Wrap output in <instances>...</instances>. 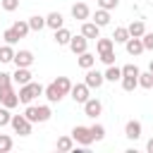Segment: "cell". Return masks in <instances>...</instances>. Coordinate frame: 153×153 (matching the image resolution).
Instances as JSON below:
<instances>
[{
	"mask_svg": "<svg viewBox=\"0 0 153 153\" xmlns=\"http://www.w3.org/2000/svg\"><path fill=\"white\" fill-rule=\"evenodd\" d=\"M24 115H26V120L29 122H48L50 117H53V110H50V105H26V110H24Z\"/></svg>",
	"mask_w": 153,
	"mask_h": 153,
	"instance_id": "obj_1",
	"label": "cell"
},
{
	"mask_svg": "<svg viewBox=\"0 0 153 153\" xmlns=\"http://www.w3.org/2000/svg\"><path fill=\"white\" fill-rule=\"evenodd\" d=\"M43 91H45V86H41V84H36V81H29V84H24V86H19V103H24V105H29L36 96H43Z\"/></svg>",
	"mask_w": 153,
	"mask_h": 153,
	"instance_id": "obj_2",
	"label": "cell"
},
{
	"mask_svg": "<svg viewBox=\"0 0 153 153\" xmlns=\"http://www.w3.org/2000/svg\"><path fill=\"white\" fill-rule=\"evenodd\" d=\"M0 105H5V108H10V110L19 105V91H14L12 84L0 86Z\"/></svg>",
	"mask_w": 153,
	"mask_h": 153,
	"instance_id": "obj_3",
	"label": "cell"
},
{
	"mask_svg": "<svg viewBox=\"0 0 153 153\" xmlns=\"http://www.w3.org/2000/svg\"><path fill=\"white\" fill-rule=\"evenodd\" d=\"M72 139H74V143H79V146H91L93 143V136H91V127H84V124H76L74 129H72Z\"/></svg>",
	"mask_w": 153,
	"mask_h": 153,
	"instance_id": "obj_4",
	"label": "cell"
},
{
	"mask_svg": "<svg viewBox=\"0 0 153 153\" xmlns=\"http://www.w3.org/2000/svg\"><path fill=\"white\" fill-rule=\"evenodd\" d=\"M31 124H33V122H29L26 115H12V122H10V127H12L14 134H19V136H29V134H31Z\"/></svg>",
	"mask_w": 153,
	"mask_h": 153,
	"instance_id": "obj_5",
	"label": "cell"
},
{
	"mask_svg": "<svg viewBox=\"0 0 153 153\" xmlns=\"http://www.w3.org/2000/svg\"><path fill=\"white\" fill-rule=\"evenodd\" d=\"M69 96H72V100H74V103H81V105H84V103L91 98V88L86 86V81H84V84H72Z\"/></svg>",
	"mask_w": 153,
	"mask_h": 153,
	"instance_id": "obj_6",
	"label": "cell"
},
{
	"mask_svg": "<svg viewBox=\"0 0 153 153\" xmlns=\"http://www.w3.org/2000/svg\"><path fill=\"white\" fill-rule=\"evenodd\" d=\"M84 81H86V86H88V88H100V86L105 84V74L91 67V69H86V76H84Z\"/></svg>",
	"mask_w": 153,
	"mask_h": 153,
	"instance_id": "obj_7",
	"label": "cell"
},
{
	"mask_svg": "<svg viewBox=\"0 0 153 153\" xmlns=\"http://www.w3.org/2000/svg\"><path fill=\"white\" fill-rule=\"evenodd\" d=\"M69 50H72L74 55H81V53H86V50H88V38H86L84 33H79V36H72V41H69Z\"/></svg>",
	"mask_w": 153,
	"mask_h": 153,
	"instance_id": "obj_8",
	"label": "cell"
},
{
	"mask_svg": "<svg viewBox=\"0 0 153 153\" xmlns=\"http://www.w3.org/2000/svg\"><path fill=\"white\" fill-rule=\"evenodd\" d=\"M100 112H103V103H100L98 98H88V100L84 103V115H86V117L96 120Z\"/></svg>",
	"mask_w": 153,
	"mask_h": 153,
	"instance_id": "obj_9",
	"label": "cell"
},
{
	"mask_svg": "<svg viewBox=\"0 0 153 153\" xmlns=\"http://www.w3.org/2000/svg\"><path fill=\"white\" fill-rule=\"evenodd\" d=\"M141 131H143V127H141V122H139V120H129V122L124 124V136H127L129 141L141 139Z\"/></svg>",
	"mask_w": 153,
	"mask_h": 153,
	"instance_id": "obj_10",
	"label": "cell"
},
{
	"mask_svg": "<svg viewBox=\"0 0 153 153\" xmlns=\"http://www.w3.org/2000/svg\"><path fill=\"white\" fill-rule=\"evenodd\" d=\"M81 33H84L88 41H96V38H100V26H98L96 22H88V19H86V22L81 24Z\"/></svg>",
	"mask_w": 153,
	"mask_h": 153,
	"instance_id": "obj_11",
	"label": "cell"
},
{
	"mask_svg": "<svg viewBox=\"0 0 153 153\" xmlns=\"http://www.w3.org/2000/svg\"><path fill=\"white\" fill-rule=\"evenodd\" d=\"M43 96L48 98V103H60V100L65 98V93H62V91L57 88V84H55V81H50V84L45 86V91H43Z\"/></svg>",
	"mask_w": 153,
	"mask_h": 153,
	"instance_id": "obj_12",
	"label": "cell"
},
{
	"mask_svg": "<svg viewBox=\"0 0 153 153\" xmlns=\"http://www.w3.org/2000/svg\"><path fill=\"white\" fill-rule=\"evenodd\" d=\"M72 17L79 19V22H86V19L91 17L88 5H86V2H74V5H72Z\"/></svg>",
	"mask_w": 153,
	"mask_h": 153,
	"instance_id": "obj_13",
	"label": "cell"
},
{
	"mask_svg": "<svg viewBox=\"0 0 153 153\" xmlns=\"http://www.w3.org/2000/svg\"><path fill=\"white\" fill-rule=\"evenodd\" d=\"M124 48H127V53H129L131 57H139V55L146 50V48H143V41H141V38H134V36L124 43Z\"/></svg>",
	"mask_w": 153,
	"mask_h": 153,
	"instance_id": "obj_14",
	"label": "cell"
},
{
	"mask_svg": "<svg viewBox=\"0 0 153 153\" xmlns=\"http://www.w3.org/2000/svg\"><path fill=\"white\" fill-rule=\"evenodd\" d=\"M14 65L17 67H31L33 65V53L31 50H17L14 53Z\"/></svg>",
	"mask_w": 153,
	"mask_h": 153,
	"instance_id": "obj_15",
	"label": "cell"
},
{
	"mask_svg": "<svg viewBox=\"0 0 153 153\" xmlns=\"http://www.w3.org/2000/svg\"><path fill=\"white\" fill-rule=\"evenodd\" d=\"M45 26L53 29V31H57V29L65 26V17L60 12H50V14H45Z\"/></svg>",
	"mask_w": 153,
	"mask_h": 153,
	"instance_id": "obj_16",
	"label": "cell"
},
{
	"mask_svg": "<svg viewBox=\"0 0 153 153\" xmlns=\"http://www.w3.org/2000/svg\"><path fill=\"white\" fill-rule=\"evenodd\" d=\"M31 72H29V67H17V72L12 74V81L14 84H19V86H24V84H29L31 81Z\"/></svg>",
	"mask_w": 153,
	"mask_h": 153,
	"instance_id": "obj_17",
	"label": "cell"
},
{
	"mask_svg": "<svg viewBox=\"0 0 153 153\" xmlns=\"http://www.w3.org/2000/svg\"><path fill=\"white\" fill-rule=\"evenodd\" d=\"M76 65L81 67V69H91L93 65H96V55L93 53H81V55H76Z\"/></svg>",
	"mask_w": 153,
	"mask_h": 153,
	"instance_id": "obj_18",
	"label": "cell"
},
{
	"mask_svg": "<svg viewBox=\"0 0 153 153\" xmlns=\"http://www.w3.org/2000/svg\"><path fill=\"white\" fill-rule=\"evenodd\" d=\"M93 22L103 29V26H108L110 24V10H103V7H98L96 10V14H93Z\"/></svg>",
	"mask_w": 153,
	"mask_h": 153,
	"instance_id": "obj_19",
	"label": "cell"
},
{
	"mask_svg": "<svg viewBox=\"0 0 153 153\" xmlns=\"http://www.w3.org/2000/svg\"><path fill=\"white\" fill-rule=\"evenodd\" d=\"M53 38H55V43H57V45H69V41H72V31L62 26V29H57V31H55V36H53Z\"/></svg>",
	"mask_w": 153,
	"mask_h": 153,
	"instance_id": "obj_20",
	"label": "cell"
},
{
	"mask_svg": "<svg viewBox=\"0 0 153 153\" xmlns=\"http://www.w3.org/2000/svg\"><path fill=\"white\" fill-rule=\"evenodd\" d=\"M105 74V81H122V67H115V65H108V69L103 72Z\"/></svg>",
	"mask_w": 153,
	"mask_h": 153,
	"instance_id": "obj_21",
	"label": "cell"
},
{
	"mask_svg": "<svg viewBox=\"0 0 153 153\" xmlns=\"http://www.w3.org/2000/svg\"><path fill=\"white\" fill-rule=\"evenodd\" d=\"M127 29H129V36H134V38H141V36L146 33V24H143L141 19H136V22H131V24H129Z\"/></svg>",
	"mask_w": 153,
	"mask_h": 153,
	"instance_id": "obj_22",
	"label": "cell"
},
{
	"mask_svg": "<svg viewBox=\"0 0 153 153\" xmlns=\"http://www.w3.org/2000/svg\"><path fill=\"white\" fill-rule=\"evenodd\" d=\"M14 53H17V50H14L10 43L0 45V62H5V65H7V62H14Z\"/></svg>",
	"mask_w": 153,
	"mask_h": 153,
	"instance_id": "obj_23",
	"label": "cell"
},
{
	"mask_svg": "<svg viewBox=\"0 0 153 153\" xmlns=\"http://www.w3.org/2000/svg\"><path fill=\"white\" fill-rule=\"evenodd\" d=\"M129 38H131V36H129V29H127V26H117L115 33H112V41H115V43H127Z\"/></svg>",
	"mask_w": 153,
	"mask_h": 153,
	"instance_id": "obj_24",
	"label": "cell"
},
{
	"mask_svg": "<svg viewBox=\"0 0 153 153\" xmlns=\"http://www.w3.org/2000/svg\"><path fill=\"white\" fill-rule=\"evenodd\" d=\"M72 148H74V139H72V134H69V136H60V139H57V151L67 153V151H72Z\"/></svg>",
	"mask_w": 153,
	"mask_h": 153,
	"instance_id": "obj_25",
	"label": "cell"
},
{
	"mask_svg": "<svg viewBox=\"0 0 153 153\" xmlns=\"http://www.w3.org/2000/svg\"><path fill=\"white\" fill-rule=\"evenodd\" d=\"M29 26H31V31H41V29H45V17H41V14L29 17Z\"/></svg>",
	"mask_w": 153,
	"mask_h": 153,
	"instance_id": "obj_26",
	"label": "cell"
},
{
	"mask_svg": "<svg viewBox=\"0 0 153 153\" xmlns=\"http://www.w3.org/2000/svg\"><path fill=\"white\" fill-rule=\"evenodd\" d=\"M12 29H14V31H17V33H19L22 38H26V33L31 31V26H29V19H26V22H24V19L14 22V24H12Z\"/></svg>",
	"mask_w": 153,
	"mask_h": 153,
	"instance_id": "obj_27",
	"label": "cell"
},
{
	"mask_svg": "<svg viewBox=\"0 0 153 153\" xmlns=\"http://www.w3.org/2000/svg\"><path fill=\"white\" fill-rule=\"evenodd\" d=\"M112 48H115L112 38H96V50L98 53H105V50H112Z\"/></svg>",
	"mask_w": 153,
	"mask_h": 153,
	"instance_id": "obj_28",
	"label": "cell"
},
{
	"mask_svg": "<svg viewBox=\"0 0 153 153\" xmlns=\"http://www.w3.org/2000/svg\"><path fill=\"white\" fill-rule=\"evenodd\" d=\"M2 38H5V43L14 45V43H19V38H22V36H19V33H17V31L10 26V29H5V31H2Z\"/></svg>",
	"mask_w": 153,
	"mask_h": 153,
	"instance_id": "obj_29",
	"label": "cell"
},
{
	"mask_svg": "<svg viewBox=\"0 0 153 153\" xmlns=\"http://www.w3.org/2000/svg\"><path fill=\"white\" fill-rule=\"evenodd\" d=\"M136 86H139V76H122V88L127 93H131Z\"/></svg>",
	"mask_w": 153,
	"mask_h": 153,
	"instance_id": "obj_30",
	"label": "cell"
},
{
	"mask_svg": "<svg viewBox=\"0 0 153 153\" xmlns=\"http://www.w3.org/2000/svg\"><path fill=\"white\" fill-rule=\"evenodd\" d=\"M55 84H57V88H60L65 96H69V91H72V81H69V76H57Z\"/></svg>",
	"mask_w": 153,
	"mask_h": 153,
	"instance_id": "obj_31",
	"label": "cell"
},
{
	"mask_svg": "<svg viewBox=\"0 0 153 153\" xmlns=\"http://www.w3.org/2000/svg\"><path fill=\"white\" fill-rule=\"evenodd\" d=\"M139 86L141 88H153V74L151 72H141L139 74Z\"/></svg>",
	"mask_w": 153,
	"mask_h": 153,
	"instance_id": "obj_32",
	"label": "cell"
},
{
	"mask_svg": "<svg viewBox=\"0 0 153 153\" xmlns=\"http://www.w3.org/2000/svg\"><path fill=\"white\" fill-rule=\"evenodd\" d=\"M12 146H14L12 136H10V134H0V153H7V151H12Z\"/></svg>",
	"mask_w": 153,
	"mask_h": 153,
	"instance_id": "obj_33",
	"label": "cell"
},
{
	"mask_svg": "<svg viewBox=\"0 0 153 153\" xmlns=\"http://www.w3.org/2000/svg\"><path fill=\"white\" fill-rule=\"evenodd\" d=\"M91 136H93V141H103L105 139V127L103 124H91Z\"/></svg>",
	"mask_w": 153,
	"mask_h": 153,
	"instance_id": "obj_34",
	"label": "cell"
},
{
	"mask_svg": "<svg viewBox=\"0 0 153 153\" xmlns=\"http://www.w3.org/2000/svg\"><path fill=\"white\" fill-rule=\"evenodd\" d=\"M115 50H105V53H98V60L103 62V65H115Z\"/></svg>",
	"mask_w": 153,
	"mask_h": 153,
	"instance_id": "obj_35",
	"label": "cell"
},
{
	"mask_svg": "<svg viewBox=\"0 0 153 153\" xmlns=\"http://www.w3.org/2000/svg\"><path fill=\"white\" fill-rule=\"evenodd\" d=\"M10 122H12V115H10V108H5V105H2V108H0V129H2V127H7Z\"/></svg>",
	"mask_w": 153,
	"mask_h": 153,
	"instance_id": "obj_36",
	"label": "cell"
},
{
	"mask_svg": "<svg viewBox=\"0 0 153 153\" xmlns=\"http://www.w3.org/2000/svg\"><path fill=\"white\" fill-rule=\"evenodd\" d=\"M141 72H139V67L136 65H124L122 67V76H139Z\"/></svg>",
	"mask_w": 153,
	"mask_h": 153,
	"instance_id": "obj_37",
	"label": "cell"
},
{
	"mask_svg": "<svg viewBox=\"0 0 153 153\" xmlns=\"http://www.w3.org/2000/svg\"><path fill=\"white\" fill-rule=\"evenodd\" d=\"M0 5H2L5 12H14L19 7V0H0Z\"/></svg>",
	"mask_w": 153,
	"mask_h": 153,
	"instance_id": "obj_38",
	"label": "cell"
},
{
	"mask_svg": "<svg viewBox=\"0 0 153 153\" xmlns=\"http://www.w3.org/2000/svg\"><path fill=\"white\" fill-rule=\"evenodd\" d=\"M141 41H143V48H146V50H153V31H146V33L141 36Z\"/></svg>",
	"mask_w": 153,
	"mask_h": 153,
	"instance_id": "obj_39",
	"label": "cell"
},
{
	"mask_svg": "<svg viewBox=\"0 0 153 153\" xmlns=\"http://www.w3.org/2000/svg\"><path fill=\"white\" fill-rule=\"evenodd\" d=\"M117 5H120V0H98V7H103V10H110V12H112Z\"/></svg>",
	"mask_w": 153,
	"mask_h": 153,
	"instance_id": "obj_40",
	"label": "cell"
},
{
	"mask_svg": "<svg viewBox=\"0 0 153 153\" xmlns=\"http://www.w3.org/2000/svg\"><path fill=\"white\" fill-rule=\"evenodd\" d=\"M7 84H12V74L0 72V86H7Z\"/></svg>",
	"mask_w": 153,
	"mask_h": 153,
	"instance_id": "obj_41",
	"label": "cell"
},
{
	"mask_svg": "<svg viewBox=\"0 0 153 153\" xmlns=\"http://www.w3.org/2000/svg\"><path fill=\"white\" fill-rule=\"evenodd\" d=\"M146 151H148V153H153V139H148V141H146Z\"/></svg>",
	"mask_w": 153,
	"mask_h": 153,
	"instance_id": "obj_42",
	"label": "cell"
},
{
	"mask_svg": "<svg viewBox=\"0 0 153 153\" xmlns=\"http://www.w3.org/2000/svg\"><path fill=\"white\" fill-rule=\"evenodd\" d=\"M148 72H151V74H153V60H151V62H148Z\"/></svg>",
	"mask_w": 153,
	"mask_h": 153,
	"instance_id": "obj_43",
	"label": "cell"
}]
</instances>
